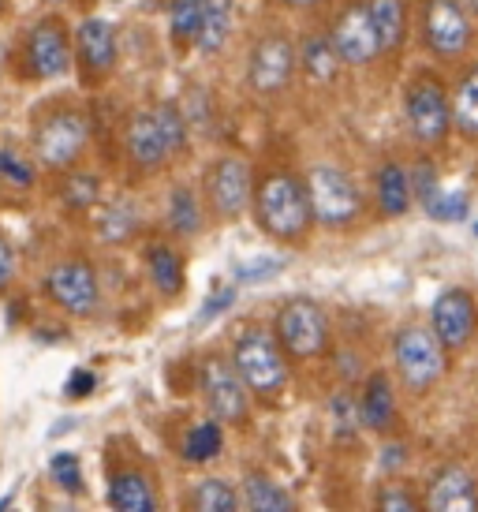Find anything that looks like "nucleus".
<instances>
[{"label": "nucleus", "mask_w": 478, "mask_h": 512, "mask_svg": "<svg viewBox=\"0 0 478 512\" xmlns=\"http://www.w3.org/2000/svg\"><path fill=\"white\" fill-rule=\"evenodd\" d=\"M251 210L258 228L269 240L281 243H303L314 225L307 184H299L292 172H269L262 180H254Z\"/></svg>", "instance_id": "nucleus-1"}, {"label": "nucleus", "mask_w": 478, "mask_h": 512, "mask_svg": "<svg viewBox=\"0 0 478 512\" xmlns=\"http://www.w3.org/2000/svg\"><path fill=\"white\" fill-rule=\"evenodd\" d=\"M187 146V120L183 109L172 101H161L154 109H139L124 128V150L131 165L142 172H157L169 157Z\"/></svg>", "instance_id": "nucleus-2"}, {"label": "nucleus", "mask_w": 478, "mask_h": 512, "mask_svg": "<svg viewBox=\"0 0 478 512\" xmlns=\"http://www.w3.org/2000/svg\"><path fill=\"white\" fill-rule=\"evenodd\" d=\"M232 367L239 370V378L251 389L254 400L273 404L288 389V352L281 348L277 333H266L258 326L243 329L232 344Z\"/></svg>", "instance_id": "nucleus-3"}, {"label": "nucleus", "mask_w": 478, "mask_h": 512, "mask_svg": "<svg viewBox=\"0 0 478 512\" xmlns=\"http://www.w3.org/2000/svg\"><path fill=\"white\" fill-rule=\"evenodd\" d=\"M393 359L400 370V382L408 393H430L441 374H445V344L437 341V333L430 326L408 322V326L396 329L393 341Z\"/></svg>", "instance_id": "nucleus-4"}, {"label": "nucleus", "mask_w": 478, "mask_h": 512, "mask_svg": "<svg viewBox=\"0 0 478 512\" xmlns=\"http://www.w3.org/2000/svg\"><path fill=\"white\" fill-rule=\"evenodd\" d=\"M86 143H90V120L79 109H53L34 128V157L53 172L71 169L86 154Z\"/></svg>", "instance_id": "nucleus-5"}, {"label": "nucleus", "mask_w": 478, "mask_h": 512, "mask_svg": "<svg viewBox=\"0 0 478 512\" xmlns=\"http://www.w3.org/2000/svg\"><path fill=\"white\" fill-rule=\"evenodd\" d=\"M307 195L314 221H322L329 228H348L363 214V195L355 180L337 165H314L307 172Z\"/></svg>", "instance_id": "nucleus-6"}, {"label": "nucleus", "mask_w": 478, "mask_h": 512, "mask_svg": "<svg viewBox=\"0 0 478 512\" xmlns=\"http://www.w3.org/2000/svg\"><path fill=\"white\" fill-rule=\"evenodd\" d=\"M273 333L292 359H322L329 348V314L314 299H288L273 318Z\"/></svg>", "instance_id": "nucleus-7"}, {"label": "nucleus", "mask_w": 478, "mask_h": 512, "mask_svg": "<svg viewBox=\"0 0 478 512\" xmlns=\"http://www.w3.org/2000/svg\"><path fill=\"white\" fill-rule=\"evenodd\" d=\"M198 389H202V400H206L213 419L236 423V427L251 419V389L243 385L239 370L232 367V359H221V356L202 359V367H198Z\"/></svg>", "instance_id": "nucleus-8"}, {"label": "nucleus", "mask_w": 478, "mask_h": 512, "mask_svg": "<svg viewBox=\"0 0 478 512\" xmlns=\"http://www.w3.org/2000/svg\"><path fill=\"white\" fill-rule=\"evenodd\" d=\"M42 288L49 303L60 307L64 314H71V318H86V314L98 311L101 303L98 273L86 258H60V262H53Z\"/></svg>", "instance_id": "nucleus-9"}, {"label": "nucleus", "mask_w": 478, "mask_h": 512, "mask_svg": "<svg viewBox=\"0 0 478 512\" xmlns=\"http://www.w3.org/2000/svg\"><path fill=\"white\" fill-rule=\"evenodd\" d=\"M292 75H296V45L288 34L281 30H269L262 34L251 49V60H247V83L258 98H277L292 86Z\"/></svg>", "instance_id": "nucleus-10"}, {"label": "nucleus", "mask_w": 478, "mask_h": 512, "mask_svg": "<svg viewBox=\"0 0 478 512\" xmlns=\"http://www.w3.org/2000/svg\"><path fill=\"white\" fill-rule=\"evenodd\" d=\"M422 42L437 60H460L471 49V15L460 0H422Z\"/></svg>", "instance_id": "nucleus-11"}, {"label": "nucleus", "mask_w": 478, "mask_h": 512, "mask_svg": "<svg viewBox=\"0 0 478 512\" xmlns=\"http://www.w3.org/2000/svg\"><path fill=\"white\" fill-rule=\"evenodd\" d=\"M404 116L419 143H441L452 128V105L445 98V86L430 75H415L404 94Z\"/></svg>", "instance_id": "nucleus-12"}, {"label": "nucleus", "mask_w": 478, "mask_h": 512, "mask_svg": "<svg viewBox=\"0 0 478 512\" xmlns=\"http://www.w3.org/2000/svg\"><path fill=\"white\" fill-rule=\"evenodd\" d=\"M23 68L30 79H60L71 72V38L57 15L38 19L23 42Z\"/></svg>", "instance_id": "nucleus-13"}, {"label": "nucleus", "mask_w": 478, "mask_h": 512, "mask_svg": "<svg viewBox=\"0 0 478 512\" xmlns=\"http://www.w3.org/2000/svg\"><path fill=\"white\" fill-rule=\"evenodd\" d=\"M206 199H210V210L221 221L247 214V206L254 199L251 165L243 157H217L206 169Z\"/></svg>", "instance_id": "nucleus-14"}, {"label": "nucleus", "mask_w": 478, "mask_h": 512, "mask_svg": "<svg viewBox=\"0 0 478 512\" xmlns=\"http://www.w3.org/2000/svg\"><path fill=\"white\" fill-rule=\"evenodd\" d=\"M329 38L337 45L340 60L348 68H366L381 57V42H378V30L370 23V8L366 0H352L344 12L337 15V23L329 30Z\"/></svg>", "instance_id": "nucleus-15"}, {"label": "nucleus", "mask_w": 478, "mask_h": 512, "mask_svg": "<svg viewBox=\"0 0 478 512\" xmlns=\"http://www.w3.org/2000/svg\"><path fill=\"white\" fill-rule=\"evenodd\" d=\"M478 326V307L475 296L467 288H449L434 299V311H430V329L437 333V341L445 344V352L464 348L475 337Z\"/></svg>", "instance_id": "nucleus-16"}, {"label": "nucleus", "mask_w": 478, "mask_h": 512, "mask_svg": "<svg viewBox=\"0 0 478 512\" xmlns=\"http://www.w3.org/2000/svg\"><path fill=\"white\" fill-rule=\"evenodd\" d=\"M75 57L90 83H98L116 68V30L105 19H83L75 30Z\"/></svg>", "instance_id": "nucleus-17"}, {"label": "nucleus", "mask_w": 478, "mask_h": 512, "mask_svg": "<svg viewBox=\"0 0 478 512\" xmlns=\"http://www.w3.org/2000/svg\"><path fill=\"white\" fill-rule=\"evenodd\" d=\"M426 509L434 512H471L478 509V483L464 464H445L426 483Z\"/></svg>", "instance_id": "nucleus-18"}, {"label": "nucleus", "mask_w": 478, "mask_h": 512, "mask_svg": "<svg viewBox=\"0 0 478 512\" xmlns=\"http://www.w3.org/2000/svg\"><path fill=\"white\" fill-rule=\"evenodd\" d=\"M366 8H370V23L378 30L381 53H400L408 42L411 23L408 0H366Z\"/></svg>", "instance_id": "nucleus-19"}, {"label": "nucleus", "mask_w": 478, "mask_h": 512, "mask_svg": "<svg viewBox=\"0 0 478 512\" xmlns=\"http://www.w3.org/2000/svg\"><path fill=\"white\" fill-rule=\"evenodd\" d=\"M359 412H363V427L381 434V430H389L396 415V389L389 382V374H381L374 370L363 385V400H359Z\"/></svg>", "instance_id": "nucleus-20"}, {"label": "nucleus", "mask_w": 478, "mask_h": 512, "mask_svg": "<svg viewBox=\"0 0 478 512\" xmlns=\"http://www.w3.org/2000/svg\"><path fill=\"white\" fill-rule=\"evenodd\" d=\"M374 195H378V210L385 217H404L411 210V199H415L411 176L396 161H385L374 176Z\"/></svg>", "instance_id": "nucleus-21"}, {"label": "nucleus", "mask_w": 478, "mask_h": 512, "mask_svg": "<svg viewBox=\"0 0 478 512\" xmlns=\"http://www.w3.org/2000/svg\"><path fill=\"white\" fill-rule=\"evenodd\" d=\"M236 27V4L232 0H206L202 4V27H198V53H221Z\"/></svg>", "instance_id": "nucleus-22"}, {"label": "nucleus", "mask_w": 478, "mask_h": 512, "mask_svg": "<svg viewBox=\"0 0 478 512\" xmlns=\"http://www.w3.org/2000/svg\"><path fill=\"white\" fill-rule=\"evenodd\" d=\"M109 505L120 512H154L157 494L142 471H116L109 479Z\"/></svg>", "instance_id": "nucleus-23"}, {"label": "nucleus", "mask_w": 478, "mask_h": 512, "mask_svg": "<svg viewBox=\"0 0 478 512\" xmlns=\"http://www.w3.org/2000/svg\"><path fill=\"white\" fill-rule=\"evenodd\" d=\"M340 53L337 45H333V38L329 34H314V38H307L303 42V49H299V68L314 79V83H333L340 72Z\"/></svg>", "instance_id": "nucleus-24"}, {"label": "nucleus", "mask_w": 478, "mask_h": 512, "mask_svg": "<svg viewBox=\"0 0 478 512\" xmlns=\"http://www.w3.org/2000/svg\"><path fill=\"white\" fill-rule=\"evenodd\" d=\"M225 449V430H221V419H202L195 427L183 434V445L180 453L183 460H191V464H210L217 460Z\"/></svg>", "instance_id": "nucleus-25"}, {"label": "nucleus", "mask_w": 478, "mask_h": 512, "mask_svg": "<svg viewBox=\"0 0 478 512\" xmlns=\"http://www.w3.org/2000/svg\"><path fill=\"white\" fill-rule=\"evenodd\" d=\"M452 128L464 139H478V64L452 90Z\"/></svg>", "instance_id": "nucleus-26"}, {"label": "nucleus", "mask_w": 478, "mask_h": 512, "mask_svg": "<svg viewBox=\"0 0 478 512\" xmlns=\"http://www.w3.org/2000/svg\"><path fill=\"white\" fill-rule=\"evenodd\" d=\"M146 270H150V281L157 285L161 296H176L183 288V262L169 243H154L146 251Z\"/></svg>", "instance_id": "nucleus-27"}, {"label": "nucleus", "mask_w": 478, "mask_h": 512, "mask_svg": "<svg viewBox=\"0 0 478 512\" xmlns=\"http://www.w3.org/2000/svg\"><path fill=\"white\" fill-rule=\"evenodd\" d=\"M243 501H247V509H254V512H292L296 509V498H292L284 486L273 483V479H266V475H247Z\"/></svg>", "instance_id": "nucleus-28"}, {"label": "nucleus", "mask_w": 478, "mask_h": 512, "mask_svg": "<svg viewBox=\"0 0 478 512\" xmlns=\"http://www.w3.org/2000/svg\"><path fill=\"white\" fill-rule=\"evenodd\" d=\"M202 4H206V0H172L169 4V30H172V42L180 45V49L198 42Z\"/></svg>", "instance_id": "nucleus-29"}, {"label": "nucleus", "mask_w": 478, "mask_h": 512, "mask_svg": "<svg viewBox=\"0 0 478 512\" xmlns=\"http://www.w3.org/2000/svg\"><path fill=\"white\" fill-rule=\"evenodd\" d=\"M169 228L176 236H195L202 228V206L191 187H176L169 195Z\"/></svg>", "instance_id": "nucleus-30"}, {"label": "nucleus", "mask_w": 478, "mask_h": 512, "mask_svg": "<svg viewBox=\"0 0 478 512\" xmlns=\"http://www.w3.org/2000/svg\"><path fill=\"white\" fill-rule=\"evenodd\" d=\"M191 509L232 512V509H239V494L225 483V479H202V483L191 490Z\"/></svg>", "instance_id": "nucleus-31"}, {"label": "nucleus", "mask_w": 478, "mask_h": 512, "mask_svg": "<svg viewBox=\"0 0 478 512\" xmlns=\"http://www.w3.org/2000/svg\"><path fill=\"white\" fill-rule=\"evenodd\" d=\"M0 184H12L19 191H30L38 184V172H34V161H30L23 150L15 146H0Z\"/></svg>", "instance_id": "nucleus-32"}, {"label": "nucleus", "mask_w": 478, "mask_h": 512, "mask_svg": "<svg viewBox=\"0 0 478 512\" xmlns=\"http://www.w3.org/2000/svg\"><path fill=\"white\" fill-rule=\"evenodd\" d=\"M329 419H333L337 438H348V434H352V430H359V423H363L359 400H352V393H344V389H340L337 397L329 400Z\"/></svg>", "instance_id": "nucleus-33"}, {"label": "nucleus", "mask_w": 478, "mask_h": 512, "mask_svg": "<svg viewBox=\"0 0 478 512\" xmlns=\"http://www.w3.org/2000/svg\"><path fill=\"white\" fill-rule=\"evenodd\" d=\"M64 202H68L71 210H86V206H94L98 202V176H68L64 180Z\"/></svg>", "instance_id": "nucleus-34"}, {"label": "nucleus", "mask_w": 478, "mask_h": 512, "mask_svg": "<svg viewBox=\"0 0 478 512\" xmlns=\"http://www.w3.org/2000/svg\"><path fill=\"white\" fill-rule=\"evenodd\" d=\"M139 225V217L131 214V206H113V210H105V221H101V236L109 243H120L127 240L131 232Z\"/></svg>", "instance_id": "nucleus-35"}, {"label": "nucleus", "mask_w": 478, "mask_h": 512, "mask_svg": "<svg viewBox=\"0 0 478 512\" xmlns=\"http://www.w3.org/2000/svg\"><path fill=\"white\" fill-rule=\"evenodd\" d=\"M49 471H53V479H57L60 490H68V494H79L83 490V471H79V460L71 453H57L49 460Z\"/></svg>", "instance_id": "nucleus-36"}, {"label": "nucleus", "mask_w": 478, "mask_h": 512, "mask_svg": "<svg viewBox=\"0 0 478 512\" xmlns=\"http://www.w3.org/2000/svg\"><path fill=\"white\" fill-rule=\"evenodd\" d=\"M411 191H415V199H419L422 206H430V199H434L437 191H441V184H437L434 161H426V157H422L419 165H415V172H411Z\"/></svg>", "instance_id": "nucleus-37"}, {"label": "nucleus", "mask_w": 478, "mask_h": 512, "mask_svg": "<svg viewBox=\"0 0 478 512\" xmlns=\"http://www.w3.org/2000/svg\"><path fill=\"white\" fill-rule=\"evenodd\" d=\"M467 210V199L464 195H445V191H437L430 206H426V214L437 217V221H460Z\"/></svg>", "instance_id": "nucleus-38"}, {"label": "nucleus", "mask_w": 478, "mask_h": 512, "mask_svg": "<svg viewBox=\"0 0 478 512\" xmlns=\"http://www.w3.org/2000/svg\"><path fill=\"white\" fill-rule=\"evenodd\" d=\"M378 509L385 512H411V509H419V498L411 494V490H404V486H381L378 490Z\"/></svg>", "instance_id": "nucleus-39"}, {"label": "nucleus", "mask_w": 478, "mask_h": 512, "mask_svg": "<svg viewBox=\"0 0 478 512\" xmlns=\"http://www.w3.org/2000/svg\"><path fill=\"white\" fill-rule=\"evenodd\" d=\"M12 277H15V251L12 243L0 236V292L12 285Z\"/></svg>", "instance_id": "nucleus-40"}, {"label": "nucleus", "mask_w": 478, "mask_h": 512, "mask_svg": "<svg viewBox=\"0 0 478 512\" xmlns=\"http://www.w3.org/2000/svg\"><path fill=\"white\" fill-rule=\"evenodd\" d=\"M94 385H98V378L90 370H75L68 378V397H86V393H94Z\"/></svg>", "instance_id": "nucleus-41"}, {"label": "nucleus", "mask_w": 478, "mask_h": 512, "mask_svg": "<svg viewBox=\"0 0 478 512\" xmlns=\"http://www.w3.org/2000/svg\"><path fill=\"white\" fill-rule=\"evenodd\" d=\"M277 270V262H254V266H243V270H236L239 281H258V277H266V273Z\"/></svg>", "instance_id": "nucleus-42"}, {"label": "nucleus", "mask_w": 478, "mask_h": 512, "mask_svg": "<svg viewBox=\"0 0 478 512\" xmlns=\"http://www.w3.org/2000/svg\"><path fill=\"white\" fill-rule=\"evenodd\" d=\"M225 307H232V288L217 292V296H213V303H206V307H202V318H213V314H221Z\"/></svg>", "instance_id": "nucleus-43"}, {"label": "nucleus", "mask_w": 478, "mask_h": 512, "mask_svg": "<svg viewBox=\"0 0 478 512\" xmlns=\"http://www.w3.org/2000/svg\"><path fill=\"white\" fill-rule=\"evenodd\" d=\"M277 4H284V8H299V12H307V8H318L322 0H277Z\"/></svg>", "instance_id": "nucleus-44"}, {"label": "nucleus", "mask_w": 478, "mask_h": 512, "mask_svg": "<svg viewBox=\"0 0 478 512\" xmlns=\"http://www.w3.org/2000/svg\"><path fill=\"white\" fill-rule=\"evenodd\" d=\"M467 12H471L478 19V0H467Z\"/></svg>", "instance_id": "nucleus-45"}, {"label": "nucleus", "mask_w": 478, "mask_h": 512, "mask_svg": "<svg viewBox=\"0 0 478 512\" xmlns=\"http://www.w3.org/2000/svg\"><path fill=\"white\" fill-rule=\"evenodd\" d=\"M0 12H4V0H0Z\"/></svg>", "instance_id": "nucleus-46"}, {"label": "nucleus", "mask_w": 478, "mask_h": 512, "mask_svg": "<svg viewBox=\"0 0 478 512\" xmlns=\"http://www.w3.org/2000/svg\"><path fill=\"white\" fill-rule=\"evenodd\" d=\"M116 4H120V0H116Z\"/></svg>", "instance_id": "nucleus-47"}]
</instances>
